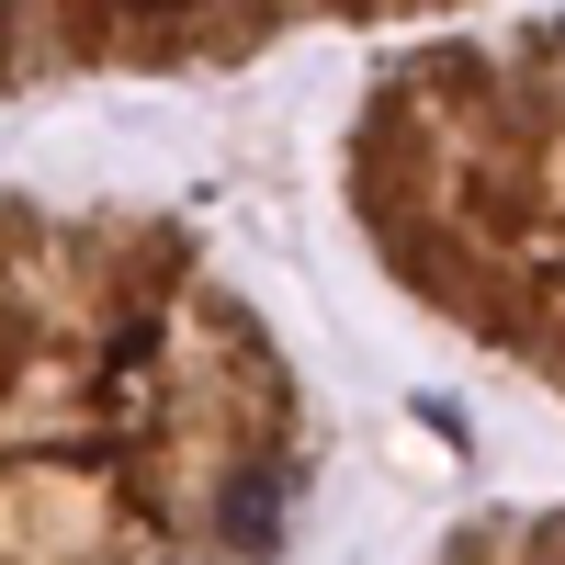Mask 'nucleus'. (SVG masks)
<instances>
[{
    "label": "nucleus",
    "instance_id": "f257e3e1",
    "mask_svg": "<svg viewBox=\"0 0 565 565\" xmlns=\"http://www.w3.org/2000/svg\"><path fill=\"white\" fill-rule=\"evenodd\" d=\"M226 532L260 554V543L282 532V487H271V476H238V487H226Z\"/></svg>",
    "mask_w": 565,
    "mask_h": 565
}]
</instances>
